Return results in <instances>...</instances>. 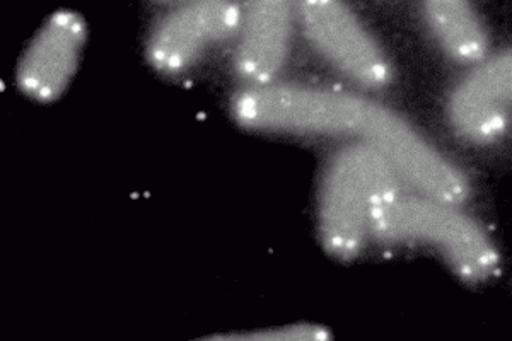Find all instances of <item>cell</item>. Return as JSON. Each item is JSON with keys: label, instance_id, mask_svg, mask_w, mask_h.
Returning <instances> with one entry per match:
<instances>
[{"label": "cell", "instance_id": "1", "mask_svg": "<svg viewBox=\"0 0 512 341\" xmlns=\"http://www.w3.org/2000/svg\"><path fill=\"white\" fill-rule=\"evenodd\" d=\"M239 127L289 137H349L393 162L419 132L403 118L359 94L294 82L243 86L231 101Z\"/></svg>", "mask_w": 512, "mask_h": 341}, {"label": "cell", "instance_id": "2", "mask_svg": "<svg viewBox=\"0 0 512 341\" xmlns=\"http://www.w3.org/2000/svg\"><path fill=\"white\" fill-rule=\"evenodd\" d=\"M381 152L349 142L325 164L318 191V231L323 248L338 260H354L373 239L379 205L400 188Z\"/></svg>", "mask_w": 512, "mask_h": 341}, {"label": "cell", "instance_id": "3", "mask_svg": "<svg viewBox=\"0 0 512 341\" xmlns=\"http://www.w3.org/2000/svg\"><path fill=\"white\" fill-rule=\"evenodd\" d=\"M373 239L384 244L427 246L458 277L483 282L494 275L499 255L489 234L456 203L396 188L379 205Z\"/></svg>", "mask_w": 512, "mask_h": 341}, {"label": "cell", "instance_id": "4", "mask_svg": "<svg viewBox=\"0 0 512 341\" xmlns=\"http://www.w3.org/2000/svg\"><path fill=\"white\" fill-rule=\"evenodd\" d=\"M297 18L309 45L342 76L371 91L390 86V57L347 0H299Z\"/></svg>", "mask_w": 512, "mask_h": 341}, {"label": "cell", "instance_id": "5", "mask_svg": "<svg viewBox=\"0 0 512 341\" xmlns=\"http://www.w3.org/2000/svg\"><path fill=\"white\" fill-rule=\"evenodd\" d=\"M243 7L234 0H195L175 6L147 38L149 64L166 76L192 69L210 50L238 35Z\"/></svg>", "mask_w": 512, "mask_h": 341}, {"label": "cell", "instance_id": "6", "mask_svg": "<svg viewBox=\"0 0 512 341\" xmlns=\"http://www.w3.org/2000/svg\"><path fill=\"white\" fill-rule=\"evenodd\" d=\"M88 26L81 14L59 11L47 19L18 65L19 89L36 103H52L67 91L86 47Z\"/></svg>", "mask_w": 512, "mask_h": 341}, {"label": "cell", "instance_id": "7", "mask_svg": "<svg viewBox=\"0 0 512 341\" xmlns=\"http://www.w3.org/2000/svg\"><path fill=\"white\" fill-rule=\"evenodd\" d=\"M299 0H246L241 14L234 72L243 86L277 81L291 53Z\"/></svg>", "mask_w": 512, "mask_h": 341}, {"label": "cell", "instance_id": "8", "mask_svg": "<svg viewBox=\"0 0 512 341\" xmlns=\"http://www.w3.org/2000/svg\"><path fill=\"white\" fill-rule=\"evenodd\" d=\"M512 111V50L475 65L456 87L449 116L454 128L472 142L499 139Z\"/></svg>", "mask_w": 512, "mask_h": 341}, {"label": "cell", "instance_id": "9", "mask_svg": "<svg viewBox=\"0 0 512 341\" xmlns=\"http://www.w3.org/2000/svg\"><path fill=\"white\" fill-rule=\"evenodd\" d=\"M422 14L439 48L456 64L487 58L489 35L472 0H422Z\"/></svg>", "mask_w": 512, "mask_h": 341}, {"label": "cell", "instance_id": "10", "mask_svg": "<svg viewBox=\"0 0 512 341\" xmlns=\"http://www.w3.org/2000/svg\"><path fill=\"white\" fill-rule=\"evenodd\" d=\"M330 331L320 324H291L280 328H262V330L233 333L221 336V340L233 341H326Z\"/></svg>", "mask_w": 512, "mask_h": 341}, {"label": "cell", "instance_id": "11", "mask_svg": "<svg viewBox=\"0 0 512 341\" xmlns=\"http://www.w3.org/2000/svg\"><path fill=\"white\" fill-rule=\"evenodd\" d=\"M154 2H159V4H175V6H180V4H188V2H195V0H154Z\"/></svg>", "mask_w": 512, "mask_h": 341}]
</instances>
